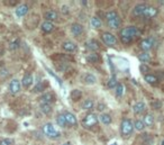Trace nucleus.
Instances as JSON below:
<instances>
[{"mask_svg":"<svg viewBox=\"0 0 164 145\" xmlns=\"http://www.w3.org/2000/svg\"><path fill=\"white\" fill-rule=\"evenodd\" d=\"M140 31L138 28L134 27V26H129V27L123 28L120 31V38H135V37H140Z\"/></svg>","mask_w":164,"mask_h":145,"instance_id":"obj_1","label":"nucleus"},{"mask_svg":"<svg viewBox=\"0 0 164 145\" xmlns=\"http://www.w3.org/2000/svg\"><path fill=\"white\" fill-rule=\"evenodd\" d=\"M120 130H121V134L124 136H128L133 133L134 130V126H133V123L129 120V119H124L121 122V125H120Z\"/></svg>","mask_w":164,"mask_h":145,"instance_id":"obj_2","label":"nucleus"},{"mask_svg":"<svg viewBox=\"0 0 164 145\" xmlns=\"http://www.w3.org/2000/svg\"><path fill=\"white\" fill-rule=\"evenodd\" d=\"M43 130L44 133L47 135L48 137H59L60 136V132L57 130H55V127L52 125V124H46V125L43 126Z\"/></svg>","mask_w":164,"mask_h":145,"instance_id":"obj_3","label":"nucleus"},{"mask_svg":"<svg viewBox=\"0 0 164 145\" xmlns=\"http://www.w3.org/2000/svg\"><path fill=\"white\" fill-rule=\"evenodd\" d=\"M101 39H102V42H104L106 45H108V46H114V45H116L117 43L116 36L112 35L111 33H104V34L101 35Z\"/></svg>","mask_w":164,"mask_h":145,"instance_id":"obj_4","label":"nucleus"},{"mask_svg":"<svg viewBox=\"0 0 164 145\" xmlns=\"http://www.w3.org/2000/svg\"><path fill=\"white\" fill-rule=\"evenodd\" d=\"M83 123L87 127H92V126H95L98 123V117L95 114H89L83 119Z\"/></svg>","mask_w":164,"mask_h":145,"instance_id":"obj_5","label":"nucleus"},{"mask_svg":"<svg viewBox=\"0 0 164 145\" xmlns=\"http://www.w3.org/2000/svg\"><path fill=\"white\" fill-rule=\"evenodd\" d=\"M153 44H154V41H153L152 38H146V39H143V41L140 42V46L144 52H147L148 50L152 48Z\"/></svg>","mask_w":164,"mask_h":145,"instance_id":"obj_6","label":"nucleus"},{"mask_svg":"<svg viewBox=\"0 0 164 145\" xmlns=\"http://www.w3.org/2000/svg\"><path fill=\"white\" fill-rule=\"evenodd\" d=\"M20 88H21V86H20V82L18 81V80L14 79V80L10 81L9 89H10V91H11V94H18V92L20 91Z\"/></svg>","mask_w":164,"mask_h":145,"instance_id":"obj_7","label":"nucleus"},{"mask_svg":"<svg viewBox=\"0 0 164 145\" xmlns=\"http://www.w3.org/2000/svg\"><path fill=\"white\" fill-rule=\"evenodd\" d=\"M54 99H55V97H54V94H53L52 92H46V94H44L40 97V102H42V104H47V105H50Z\"/></svg>","mask_w":164,"mask_h":145,"instance_id":"obj_8","label":"nucleus"},{"mask_svg":"<svg viewBox=\"0 0 164 145\" xmlns=\"http://www.w3.org/2000/svg\"><path fill=\"white\" fill-rule=\"evenodd\" d=\"M156 15H157V9L154 7H147L145 9L144 14H143V16L146 17V18H153Z\"/></svg>","mask_w":164,"mask_h":145,"instance_id":"obj_9","label":"nucleus"},{"mask_svg":"<svg viewBox=\"0 0 164 145\" xmlns=\"http://www.w3.org/2000/svg\"><path fill=\"white\" fill-rule=\"evenodd\" d=\"M146 6H145L144 4H140V5H137L136 7L133 9V15L134 16H142L143 14H144V12H145V9H146Z\"/></svg>","mask_w":164,"mask_h":145,"instance_id":"obj_10","label":"nucleus"},{"mask_svg":"<svg viewBox=\"0 0 164 145\" xmlns=\"http://www.w3.org/2000/svg\"><path fill=\"white\" fill-rule=\"evenodd\" d=\"M27 12H28V6L25 4L18 6L16 9V15L18 16V17H23V16H25Z\"/></svg>","mask_w":164,"mask_h":145,"instance_id":"obj_11","label":"nucleus"},{"mask_svg":"<svg viewBox=\"0 0 164 145\" xmlns=\"http://www.w3.org/2000/svg\"><path fill=\"white\" fill-rule=\"evenodd\" d=\"M64 117H65L66 123H68L69 125H71V126L76 125L78 122H76V118L73 114H71V113H64Z\"/></svg>","mask_w":164,"mask_h":145,"instance_id":"obj_12","label":"nucleus"},{"mask_svg":"<svg viewBox=\"0 0 164 145\" xmlns=\"http://www.w3.org/2000/svg\"><path fill=\"white\" fill-rule=\"evenodd\" d=\"M82 31H83V27L80 24H73L71 26V33L74 36H79L80 34H82Z\"/></svg>","mask_w":164,"mask_h":145,"instance_id":"obj_13","label":"nucleus"},{"mask_svg":"<svg viewBox=\"0 0 164 145\" xmlns=\"http://www.w3.org/2000/svg\"><path fill=\"white\" fill-rule=\"evenodd\" d=\"M145 108H146V105H145V102L143 101H140V102H136L134 107H133V110H134V113L135 114H140L142 111H144Z\"/></svg>","mask_w":164,"mask_h":145,"instance_id":"obj_14","label":"nucleus"},{"mask_svg":"<svg viewBox=\"0 0 164 145\" xmlns=\"http://www.w3.org/2000/svg\"><path fill=\"white\" fill-rule=\"evenodd\" d=\"M87 47H88L89 50H91V51H99L100 50V45L99 43L95 41V39H91V41H89L88 43H87Z\"/></svg>","mask_w":164,"mask_h":145,"instance_id":"obj_15","label":"nucleus"},{"mask_svg":"<svg viewBox=\"0 0 164 145\" xmlns=\"http://www.w3.org/2000/svg\"><path fill=\"white\" fill-rule=\"evenodd\" d=\"M32 83H33V75L31 74V73L25 74L24 78H23V81H21V84L27 88V87H29Z\"/></svg>","mask_w":164,"mask_h":145,"instance_id":"obj_16","label":"nucleus"},{"mask_svg":"<svg viewBox=\"0 0 164 145\" xmlns=\"http://www.w3.org/2000/svg\"><path fill=\"white\" fill-rule=\"evenodd\" d=\"M54 29V25L50 21H45V23L42 24V31H45V33H51V31Z\"/></svg>","mask_w":164,"mask_h":145,"instance_id":"obj_17","label":"nucleus"},{"mask_svg":"<svg viewBox=\"0 0 164 145\" xmlns=\"http://www.w3.org/2000/svg\"><path fill=\"white\" fill-rule=\"evenodd\" d=\"M45 19L47 20H56L57 19V12L55 10H50L45 12Z\"/></svg>","mask_w":164,"mask_h":145,"instance_id":"obj_18","label":"nucleus"},{"mask_svg":"<svg viewBox=\"0 0 164 145\" xmlns=\"http://www.w3.org/2000/svg\"><path fill=\"white\" fill-rule=\"evenodd\" d=\"M108 25L111 28H118L120 27V25H121V19H120L119 17H117L115 19L108 20Z\"/></svg>","mask_w":164,"mask_h":145,"instance_id":"obj_19","label":"nucleus"},{"mask_svg":"<svg viewBox=\"0 0 164 145\" xmlns=\"http://www.w3.org/2000/svg\"><path fill=\"white\" fill-rule=\"evenodd\" d=\"M63 48L68 52H74L76 50V45L72 42H65L63 44Z\"/></svg>","mask_w":164,"mask_h":145,"instance_id":"obj_20","label":"nucleus"},{"mask_svg":"<svg viewBox=\"0 0 164 145\" xmlns=\"http://www.w3.org/2000/svg\"><path fill=\"white\" fill-rule=\"evenodd\" d=\"M56 123H57V125L60 126V127H65V126L68 125L66 119L64 117V114H61L57 116V118H56Z\"/></svg>","mask_w":164,"mask_h":145,"instance_id":"obj_21","label":"nucleus"},{"mask_svg":"<svg viewBox=\"0 0 164 145\" xmlns=\"http://www.w3.org/2000/svg\"><path fill=\"white\" fill-rule=\"evenodd\" d=\"M144 79H145V81H146V82L151 83V84H154V83L157 82V77L154 75V74H145Z\"/></svg>","mask_w":164,"mask_h":145,"instance_id":"obj_22","label":"nucleus"},{"mask_svg":"<svg viewBox=\"0 0 164 145\" xmlns=\"http://www.w3.org/2000/svg\"><path fill=\"white\" fill-rule=\"evenodd\" d=\"M91 26L93 28H100L102 23H101V19L100 18H98V17H92L91 18Z\"/></svg>","mask_w":164,"mask_h":145,"instance_id":"obj_23","label":"nucleus"},{"mask_svg":"<svg viewBox=\"0 0 164 145\" xmlns=\"http://www.w3.org/2000/svg\"><path fill=\"white\" fill-rule=\"evenodd\" d=\"M144 125H146V126H152L153 125V123H154V117H153L152 115L151 114H147V115H145L144 116Z\"/></svg>","mask_w":164,"mask_h":145,"instance_id":"obj_24","label":"nucleus"},{"mask_svg":"<svg viewBox=\"0 0 164 145\" xmlns=\"http://www.w3.org/2000/svg\"><path fill=\"white\" fill-rule=\"evenodd\" d=\"M84 81H85V83H88V84H93V83H96L97 79L93 74L88 73V74H85V77H84Z\"/></svg>","mask_w":164,"mask_h":145,"instance_id":"obj_25","label":"nucleus"},{"mask_svg":"<svg viewBox=\"0 0 164 145\" xmlns=\"http://www.w3.org/2000/svg\"><path fill=\"white\" fill-rule=\"evenodd\" d=\"M138 60H140V62L146 63L151 60V56H150V54H148L147 52H143V53H140V54L138 55Z\"/></svg>","mask_w":164,"mask_h":145,"instance_id":"obj_26","label":"nucleus"},{"mask_svg":"<svg viewBox=\"0 0 164 145\" xmlns=\"http://www.w3.org/2000/svg\"><path fill=\"white\" fill-rule=\"evenodd\" d=\"M100 122L106 124V125H108L111 123V117L109 116L108 114H101L100 115Z\"/></svg>","mask_w":164,"mask_h":145,"instance_id":"obj_27","label":"nucleus"},{"mask_svg":"<svg viewBox=\"0 0 164 145\" xmlns=\"http://www.w3.org/2000/svg\"><path fill=\"white\" fill-rule=\"evenodd\" d=\"M40 109L44 114L48 115L51 114V111H52V107H51V105H47V104H40Z\"/></svg>","mask_w":164,"mask_h":145,"instance_id":"obj_28","label":"nucleus"},{"mask_svg":"<svg viewBox=\"0 0 164 145\" xmlns=\"http://www.w3.org/2000/svg\"><path fill=\"white\" fill-rule=\"evenodd\" d=\"M92 107H93V101H92L91 99H87L82 104V108H84V109H91Z\"/></svg>","mask_w":164,"mask_h":145,"instance_id":"obj_29","label":"nucleus"},{"mask_svg":"<svg viewBox=\"0 0 164 145\" xmlns=\"http://www.w3.org/2000/svg\"><path fill=\"white\" fill-rule=\"evenodd\" d=\"M144 126H145L144 123L142 122V120H138V119L135 120V123H134V127H135L137 130H144Z\"/></svg>","mask_w":164,"mask_h":145,"instance_id":"obj_30","label":"nucleus"},{"mask_svg":"<svg viewBox=\"0 0 164 145\" xmlns=\"http://www.w3.org/2000/svg\"><path fill=\"white\" fill-rule=\"evenodd\" d=\"M88 61H90L92 63L98 62L99 61V55L96 54V53H91L90 55H88Z\"/></svg>","mask_w":164,"mask_h":145,"instance_id":"obj_31","label":"nucleus"},{"mask_svg":"<svg viewBox=\"0 0 164 145\" xmlns=\"http://www.w3.org/2000/svg\"><path fill=\"white\" fill-rule=\"evenodd\" d=\"M116 94H117V97H121V96L124 94V86H123V84L118 83L117 89H116Z\"/></svg>","mask_w":164,"mask_h":145,"instance_id":"obj_32","label":"nucleus"},{"mask_svg":"<svg viewBox=\"0 0 164 145\" xmlns=\"http://www.w3.org/2000/svg\"><path fill=\"white\" fill-rule=\"evenodd\" d=\"M71 97H72L73 100H79V99L81 98V91L79 90H73L72 92H71Z\"/></svg>","mask_w":164,"mask_h":145,"instance_id":"obj_33","label":"nucleus"},{"mask_svg":"<svg viewBox=\"0 0 164 145\" xmlns=\"http://www.w3.org/2000/svg\"><path fill=\"white\" fill-rule=\"evenodd\" d=\"M118 16H117V12H109L106 14V18L108 20H111V19H115V18H117Z\"/></svg>","mask_w":164,"mask_h":145,"instance_id":"obj_34","label":"nucleus"},{"mask_svg":"<svg viewBox=\"0 0 164 145\" xmlns=\"http://www.w3.org/2000/svg\"><path fill=\"white\" fill-rule=\"evenodd\" d=\"M107 86H108L109 88H114V87L118 86V82H117V80L115 78H111V79H109L108 84H107Z\"/></svg>","mask_w":164,"mask_h":145,"instance_id":"obj_35","label":"nucleus"},{"mask_svg":"<svg viewBox=\"0 0 164 145\" xmlns=\"http://www.w3.org/2000/svg\"><path fill=\"white\" fill-rule=\"evenodd\" d=\"M11 140H9V138H4L0 141V145H11Z\"/></svg>","mask_w":164,"mask_h":145,"instance_id":"obj_36","label":"nucleus"},{"mask_svg":"<svg viewBox=\"0 0 164 145\" xmlns=\"http://www.w3.org/2000/svg\"><path fill=\"white\" fill-rule=\"evenodd\" d=\"M161 106H162V104H161V101H159V100L152 102V107L154 109H159V108H161Z\"/></svg>","mask_w":164,"mask_h":145,"instance_id":"obj_37","label":"nucleus"},{"mask_svg":"<svg viewBox=\"0 0 164 145\" xmlns=\"http://www.w3.org/2000/svg\"><path fill=\"white\" fill-rule=\"evenodd\" d=\"M43 89H44V83H40L38 86L35 87V89H34V92H40V91H43Z\"/></svg>","mask_w":164,"mask_h":145,"instance_id":"obj_38","label":"nucleus"},{"mask_svg":"<svg viewBox=\"0 0 164 145\" xmlns=\"http://www.w3.org/2000/svg\"><path fill=\"white\" fill-rule=\"evenodd\" d=\"M46 70H47V71H48V73H50V74L52 75L53 78H55L56 80H57V81H59V83H60L61 86H62V81H61L60 79H59V78H57V77H56V75H55V73H53V71H52V70H50V69H46Z\"/></svg>","mask_w":164,"mask_h":145,"instance_id":"obj_39","label":"nucleus"},{"mask_svg":"<svg viewBox=\"0 0 164 145\" xmlns=\"http://www.w3.org/2000/svg\"><path fill=\"white\" fill-rule=\"evenodd\" d=\"M18 46H19V44L17 43V42H14V43L10 44V48H11V50H16Z\"/></svg>","mask_w":164,"mask_h":145,"instance_id":"obj_40","label":"nucleus"},{"mask_svg":"<svg viewBox=\"0 0 164 145\" xmlns=\"http://www.w3.org/2000/svg\"><path fill=\"white\" fill-rule=\"evenodd\" d=\"M62 145H71L70 143H65V144H62Z\"/></svg>","mask_w":164,"mask_h":145,"instance_id":"obj_41","label":"nucleus"},{"mask_svg":"<svg viewBox=\"0 0 164 145\" xmlns=\"http://www.w3.org/2000/svg\"><path fill=\"white\" fill-rule=\"evenodd\" d=\"M161 145H164V141H162V143H161Z\"/></svg>","mask_w":164,"mask_h":145,"instance_id":"obj_42","label":"nucleus"},{"mask_svg":"<svg viewBox=\"0 0 164 145\" xmlns=\"http://www.w3.org/2000/svg\"><path fill=\"white\" fill-rule=\"evenodd\" d=\"M110 145H118V144H116V143H114V144H110Z\"/></svg>","mask_w":164,"mask_h":145,"instance_id":"obj_43","label":"nucleus"}]
</instances>
